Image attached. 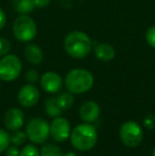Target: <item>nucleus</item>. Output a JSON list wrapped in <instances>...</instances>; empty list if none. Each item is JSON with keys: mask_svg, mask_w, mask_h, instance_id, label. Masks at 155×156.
I'll return each mask as SVG.
<instances>
[{"mask_svg": "<svg viewBox=\"0 0 155 156\" xmlns=\"http://www.w3.org/2000/svg\"><path fill=\"white\" fill-rule=\"evenodd\" d=\"M65 51L73 58H84L91 52L93 41L86 33L72 31L67 34L64 41Z\"/></svg>", "mask_w": 155, "mask_h": 156, "instance_id": "1", "label": "nucleus"}, {"mask_svg": "<svg viewBox=\"0 0 155 156\" xmlns=\"http://www.w3.org/2000/svg\"><path fill=\"white\" fill-rule=\"evenodd\" d=\"M98 140L97 129L93 125L87 123L79 124L70 134V141L75 149L81 152L90 151Z\"/></svg>", "mask_w": 155, "mask_h": 156, "instance_id": "2", "label": "nucleus"}, {"mask_svg": "<svg viewBox=\"0 0 155 156\" xmlns=\"http://www.w3.org/2000/svg\"><path fill=\"white\" fill-rule=\"evenodd\" d=\"M95 79L90 71L83 68H75L66 74L65 85L71 94H81L93 87Z\"/></svg>", "mask_w": 155, "mask_h": 156, "instance_id": "3", "label": "nucleus"}, {"mask_svg": "<svg viewBox=\"0 0 155 156\" xmlns=\"http://www.w3.org/2000/svg\"><path fill=\"white\" fill-rule=\"evenodd\" d=\"M13 34L19 41L28 43L35 38L37 34V26L30 16L20 15L13 23Z\"/></svg>", "mask_w": 155, "mask_h": 156, "instance_id": "4", "label": "nucleus"}, {"mask_svg": "<svg viewBox=\"0 0 155 156\" xmlns=\"http://www.w3.org/2000/svg\"><path fill=\"white\" fill-rule=\"evenodd\" d=\"M120 140L129 148H136L143 139V131L141 126L135 121H125L119 129Z\"/></svg>", "mask_w": 155, "mask_h": 156, "instance_id": "5", "label": "nucleus"}, {"mask_svg": "<svg viewBox=\"0 0 155 156\" xmlns=\"http://www.w3.org/2000/svg\"><path fill=\"white\" fill-rule=\"evenodd\" d=\"M28 139L35 144H41L50 136V124L41 118H33L26 127Z\"/></svg>", "mask_w": 155, "mask_h": 156, "instance_id": "6", "label": "nucleus"}, {"mask_svg": "<svg viewBox=\"0 0 155 156\" xmlns=\"http://www.w3.org/2000/svg\"><path fill=\"white\" fill-rule=\"evenodd\" d=\"M21 61L15 54H6L0 60V79L5 82L16 80L21 72Z\"/></svg>", "mask_w": 155, "mask_h": 156, "instance_id": "7", "label": "nucleus"}, {"mask_svg": "<svg viewBox=\"0 0 155 156\" xmlns=\"http://www.w3.org/2000/svg\"><path fill=\"white\" fill-rule=\"evenodd\" d=\"M70 123L66 118L56 117L50 123V136L56 142H64L70 136Z\"/></svg>", "mask_w": 155, "mask_h": 156, "instance_id": "8", "label": "nucleus"}, {"mask_svg": "<svg viewBox=\"0 0 155 156\" xmlns=\"http://www.w3.org/2000/svg\"><path fill=\"white\" fill-rule=\"evenodd\" d=\"M18 102L23 107H32L37 104L39 100V91L33 84L25 85L18 91Z\"/></svg>", "mask_w": 155, "mask_h": 156, "instance_id": "9", "label": "nucleus"}, {"mask_svg": "<svg viewBox=\"0 0 155 156\" xmlns=\"http://www.w3.org/2000/svg\"><path fill=\"white\" fill-rule=\"evenodd\" d=\"M41 86L49 94H56L63 86V80L58 73L54 71H48L41 76Z\"/></svg>", "mask_w": 155, "mask_h": 156, "instance_id": "10", "label": "nucleus"}, {"mask_svg": "<svg viewBox=\"0 0 155 156\" xmlns=\"http://www.w3.org/2000/svg\"><path fill=\"white\" fill-rule=\"evenodd\" d=\"M25 123V115L20 108H10L4 115V125L9 131H17Z\"/></svg>", "mask_w": 155, "mask_h": 156, "instance_id": "11", "label": "nucleus"}, {"mask_svg": "<svg viewBox=\"0 0 155 156\" xmlns=\"http://www.w3.org/2000/svg\"><path fill=\"white\" fill-rule=\"evenodd\" d=\"M100 116V106L95 101H86L80 107V117L84 122H95Z\"/></svg>", "mask_w": 155, "mask_h": 156, "instance_id": "12", "label": "nucleus"}, {"mask_svg": "<svg viewBox=\"0 0 155 156\" xmlns=\"http://www.w3.org/2000/svg\"><path fill=\"white\" fill-rule=\"evenodd\" d=\"M95 55L101 62H110L116 55L114 47L107 43H100L95 47Z\"/></svg>", "mask_w": 155, "mask_h": 156, "instance_id": "13", "label": "nucleus"}, {"mask_svg": "<svg viewBox=\"0 0 155 156\" xmlns=\"http://www.w3.org/2000/svg\"><path fill=\"white\" fill-rule=\"evenodd\" d=\"M25 58L32 65H39L44 60V52L35 44H29L25 48Z\"/></svg>", "mask_w": 155, "mask_h": 156, "instance_id": "14", "label": "nucleus"}, {"mask_svg": "<svg viewBox=\"0 0 155 156\" xmlns=\"http://www.w3.org/2000/svg\"><path fill=\"white\" fill-rule=\"evenodd\" d=\"M13 8L20 15H28L34 10L33 0H12Z\"/></svg>", "mask_w": 155, "mask_h": 156, "instance_id": "15", "label": "nucleus"}, {"mask_svg": "<svg viewBox=\"0 0 155 156\" xmlns=\"http://www.w3.org/2000/svg\"><path fill=\"white\" fill-rule=\"evenodd\" d=\"M45 111L48 114V116L51 118H56L58 116H61V114L63 113V109L60 107L56 98L50 97L46 100L45 102Z\"/></svg>", "mask_w": 155, "mask_h": 156, "instance_id": "16", "label": "nucleus"}, {"mask_svg": "<svg viewBox=\"0 0 155 156\" xmlns=\"http://www.w3.org/2000/svg\"><path fill=\"white\" fill-rule=\"evenodd\" d=\"M56 101L63 111H67V109L72 107L73 102H75V97L70 91L69 93H62L56 97Z\"/></svg>", "mask_w": 155, "mask_h": 156, "instance_id": "17", "label": "nucleus"}, {"mask_svg": "<svg viewBox=\"0 0 155 156\" xmlns=\"http://www.w3.org/2000/svg\"><path fill=\"white\" fill-rule=\"evenodd\" d=\"M41 156H63V152L58 146L52 144H47L39 151Z\"/></svg>", "mask_w": 155, "mask_h": 156, "instance_id": "18", "label": "nucleus"}, {"mask_svg": "<svg viewBox=\"0 0 155 156\" xmlns=\"http://www.w3.org/2000/svg\"><path fill=\"white\" fill-rule=\"evenodd\" d=\"M11 137V142H12L14 146H21V144H23L26 142V140H27V134L25 133V132L23 131H14V133L12 134V135L10 136Z\"/></svg>", "mask_w": 155, "mask_h": 156, "instance_id": "19", "label": "nucleus"}, {"mask_svg": "<svg viewBox=\"0 0 155 156\" xmlns=\"http://www.w3.org/2000/svg\"><path fill=\"white\" fill-rule=\"evenodd\" d=\"M11 142V137L9 133L4 129H0V154L3 153L9 148Z\"/></svg>", "mask_w": 155, "mask_h": 156, "instance_id": "20", "label": "nucleus"}, {"mask_svg": "<svg viewBox=\"0 0 155 156\" xmlns=\"http://www.w3.org/2000/svg\"><path fill=\"white\" fill-rule=\"evenodd\" d=\"M19 156H41L39 150L34 144H27L23 147V149L20 151Z\"/></svg>", "mask_w": 155, "mask_h": 156, "instance_id": "21", "label": "nucleus"}, {"mask_svg": "<svg viewBox=\"0 0 155 156\" xmlns=\"http://www.w3.org/2000/svg\"><path fill=\"white\" fill-rule=\"evenodd\" d=\"M11 43L6 38L0 37V56H4L10 52Z\"/></svg>", "mask_w": 155, "mask_h": 156, "instance_id": "22", "label": "nucleus"}, {"mask_svg": "<svg viewBox=\"0 0 155 156\" xmlns=\"http://www.w3.org/2000/svg\"><path fill=\"white\" fill-rule=\"evenodd\" d=\"M146 41L149 44L150 47L155 49V25L150 27L146 33Z\"/></svg>", "mask_w": 155, "mask_h": 156, "instance_id": "23", "label": "nucleus"}, {"mask_svg": "<svg viewBox=\"0 0 155 156\" xmlns=\"http://www.w3.org/2000/svg\"><path fill=\"white\" fill-rule=\"evenodd\" d=\"M25 79L27 82H29L30 84H33V83L37 82L38 79H39V76H38V72L36 71L35 69H30L26 72L25 74Z\"/></svg>", "mask_w": 155, "mask_h": 156, "instance_id": "24", "label": "nucleus"}, {"mask_svg": "<svg viewBox=\"0 0 155 156\" xmlns=\"http://www.w3.org/2000/svg\"><path fill=\"white\" fill-rule=\"evenodd\" d=\"M19 153H20V151H19L17 146H12V147L9 146V148L5 150L6 156H19Z\"/></svg>", "mask_w": 155, "mask_h": 156, "instance_id": "25", "label": "nucleus"}, {"mask_svg": "<svg viewBox=\"0 0 155 156\" xmlns=\"http://www.w3.org/2000/svg\"><path fill=\"white\" fill-rule=\"evenodd\" d=\"M50 1H51V0H33L35 8H38V9L46 8V6L50 3Z\"/></svg>", "mask_w": 155, "mask_h": 156, "instance_id": "26", "label": "nucleus"}, {"mask_svg": "<svg viewBox=\"0 0 155 156\" xmlns=\"http://www.w3.org/2000/svg\"><path fill=\"white\" fill-rule=\"evenodd\" d=\"M6 25V15L4 11L0 8V30H2Z\"/></svg>", "mask_w": 155, "mask_h": 156, "instance_id": "27", "label": "nucleus"}, {"mask_svg": "<svg viewBox=\"0 0 155 156\" xmlns=\"http://www.w3.org/2000/svg\"><path fill=\"white\" fill-rule=\"evenodd\" d=\"M63 156H76V154L73 152H68V153H65V154H63Z\"/></svg>", "mask_w": 155, "mask_h": 156, "instance_id": "28", "label": "nucleus"}, {"mask_svg": "<svg viewBox=\"0 0 155 156\" xmlns=\"http://www.w3.org/2000/svg\"><path fill=\"white\" fill-rule=\"evenodd\" d=\"M152 156H155V147H154V149H153V152H152Z\"/></svg>", "mask_w": 155, "mask_h": 156, "instance_id": "29", "label": "nucleus"}]
</instances>
